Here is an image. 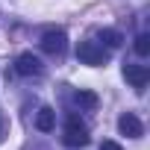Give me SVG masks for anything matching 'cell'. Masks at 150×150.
<instances>
[{"mask_svg":"<svg viewBox=\"0 0 150 150\" xmlns=\"http://www.w3.org/2000/svg\"><path fill=\"white\" fill-rule=\"evenodd\" d=\"M74 100H77L83 109H97V103H100V97L94 91H88V88H80L77 94H74Z\"/></svg>","mask_w":150,"mask_h":150,"instance_id":"obj_8","label":"cell"},{"mask_svg":"<svg viewBox=\"0 0 150 150\" xmlns=\"http://www.w3.org/2000/svg\"><path fill=\"white\" fill-rule=\"evenodd\" d=\"M15 71L21 74V77H38L44 68H41V59H38V56H33V53H21V56L15 59Z\"/></svg>","mask_w":150,"mask_h":150,"instance_id":"obj_5","label":"cell"},{"mask_svg":"<svg viewBox=\"0 0 150 150\" xmlns=\"http://www.w3.org/2000/svg\"><path fill=\"white\" fill-rule=\"evenodd\" d=\"M65 144L68 147H86L88 144V127L77 118V115H71L68 121H65Z\"/></svg>","mask_w":150,"mask_h":150,"instance_id":"obj_1","label":"cell"},{"mask_svg":"<svg viewBox=\"0 0 150 150\" xmlns=\"http://www.w3.org/2000/svg\"><path fill=\"white\" fill-rule=\"evenodd\" d=\"M100 150H124V147H121L118 141H103V144H100Z\"/></svg>","mask_w":150,"mask_h":150,"instance_id":"obj_11","label":"cell"},{"mask_svg":"<svg viewBox=\"0 0 150 150\" xmlns=\"http://www.w3.org/2000/svg\"><path fill=\"white\" fill-rule=\"evenodd\" d=\"M135 53H138V56H147V53H150V35H147V33H138V35H135Z\"/></svg>","mask_w":150,"mask_h":150,"instance_id":"obj_10","label":"cell"},{"mask_svg":"<svg viewBox=\"0 0 150 150\" xmlns=\"http://www.w3.org/2000/svg\"><path fill=\"white\" fill-rule=\"evenodd\" d=\"M65 47H68V35H65V30H47V33L41 35V50H44V53H50V56H62Z\"/></svg>","mask_w":150,"mask_h":150,"instance_id":"obj_3","label":"cell"},{"mask_svg":"<svg viewBox=\"0 0 150 150\" xmlns=\"http://www.w3.org/2000/svg\"><path fill=\"white\" fill-rule=\"evenodd\" d=\"M77 59H80L83 65L97 68V65L106 62V50H103V44H97V41H80V44H77Z\"/></svg>","mask_w":150,"mask_h":150,"instance_id":"obj_2","label":"cell"},{"mask_svg":"<svg viewBox=\"0 0 150 150\" xmlns=\"http://www.w3.org/2000/svg\"><path fill=\"white\" fill-rule=\"evenodd\" d=\"M0 135H3V118H0Z\"/></svg>","mask_w":150,"mask_h":150,"instance_id":"obj_12","label":"cell"},{"mask_svg":"<svg viewBox=\"0 0 150 150\" xmlns=\"http://www.w3.org/2000/svg\"><path fill=\"white\" fill-rule=\"evenodd\" d=\"M124 77L135 91H144V86L150 83V71L147 65H124Z\"/></svg>","mask_w":150,"mask_h":150,"instance_id":"obj_4","label":"cell"},{"mask_svg":"<svg viewBox=\"0 0 150 150\" xmlns=\"http://www.w3.org/2000/svg\"><path fill=\"white\" fill-rule=\"evenodd\" d=\"M35 127H38L41 132H50V129L56 127V112H53L50 106H41L38 115H35Z\"/></svg>","mask_w":150,"mask_h":150,"instance_id":"obj_7","label":"cell"},{"mask_svg":"<svg viewBox=\"0 0 150 150\" xmlns=\"http://www.w3.org/2000/svg\"><path fill=\"white\" fill-rule=\"evenodd\" d=\"M100 41H103L106 47H112V50H115V47H121V44H124V35H121L118 30H100Z\"/></svg>","mask_w":150,"mask_h":150,"instance_id":"obj_9","label":"cell"},{"mask_svg":"<svg viewBox=\"0 0 150 150\" xmlns=\"http://www.w3.org/2000/svg\"><path fill=\"white\" fill-rule=\"evenodd\" d=\"M118 129H121L127 138H141V135H144V124H141L132 112H127V115L118 118Z\"/></svg>","mask_w":150,"mask_h":150,"instance_id":"obj_6","label":"cell"}]
</instances>
